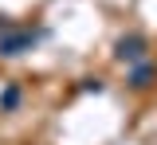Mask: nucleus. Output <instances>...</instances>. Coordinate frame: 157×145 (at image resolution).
<instances>
[{
    "instance_id": "nucleus-1",
    "label": "nucleus",
    "mask_w": 157,
    "mask_h": 145,
    "mask_svg": "<svg viewBox=\"0 0 157 145\" xmlns=\"http://www.w3.org/2000/svg\"><path fill=\"white\" fill-rule=\"evenodd\" d=\"M36 47V32H20L12 24H0V55L12 59V55H24Z\"/></svg>"
},
{
    "instance_id": "nucleus-4",
    "label": "nucleus",
    "mask_w": 157,
    "mask_h": 145,
    "mask_svg": "<svg viewBox=\"0 0 157 145\" xmlns=\"http://www.w3.org/2000/svg\"><path fill=\"white\" fill-rule=\"evenodd\" d=\"M16 106H20V86H8L0 94V110H16Z\"/></svg>"
},
{
    "instance_id": "nucleus-2",
    "label": "nucleus",
    "mask_w": 157,
    "mask_h": 145,
    "mask_svg": "<svg viewBox=\"0 0 157 145\" xmlns=\"http://www.w3.org/2000/svg\"><path fill=\"white\" fill-rule=\"evenodd\" d=\"M145 35H122V39L114 43V59H122V63H141L145 59Z\"/></svg>"
},
{
    "instance_id": "nucleus-3",
    "label": "nucleus",
    "mask_w": 157,
    "mask_h": 145,
    "mask_svg": "<svg viewBox=\"0 0 157 145\" xmlns=\"http://www.w3.org/2000/svg\"><path fill=\"white\" fill-rule=\"evenodd\" d=\"M153 79H157V67L153 63H134V71H130V86L134 90H145V86H153Z\"/></svg>"
}]
</instances>
